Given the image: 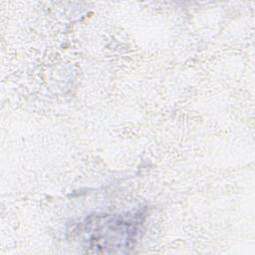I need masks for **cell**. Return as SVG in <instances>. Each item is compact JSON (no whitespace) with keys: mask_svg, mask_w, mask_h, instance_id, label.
<instances>
[{"mask_svg":"<svg viewBox=\"0 0 255 255\" xmlns=\"http://www.w3.org/2000/svg\"><path fill=\"white\" fill-rule=\"evenodd\" d=\"M137 223L131 217L129 219L118 216L104 218L103 221H97L95 227L92 229V236L90 237V246L93 248L104 249L109 248L110 251H114L113 248H121L128 246L137 230Z\"/></svg>","mask_w":255,"mask_h":255,"instance_id":"1","label":"cell"}]
</instances>
